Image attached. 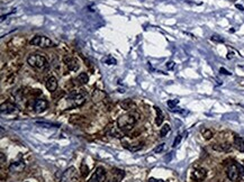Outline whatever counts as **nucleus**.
<instances>
[{
    "mask_svg": "<svg viewBox=\"0 0 244 182\" xmlns=\"http://www.w3.org/2000/svg\"><path fill=\"white\" fill-rule=\"evenodd\" d=\"M106 64H108V65H116L117 64V60L114 58L112 55H108V56H106V58L102 60Z\"/></svg>",
    "mask_w": 244,
    "mask_h": 182,
    "instance_id": "obj_20",
    "label": "nucleus"
},
{
    "mask_svg": "<svg viewBox=\"0 0 244 182\" xmlns=\"http://www.w3.org/2000/svg\"><path fill=\"white\" fill-rule=\"evenodd\" d=\"M46 89L49 90L50 92H54L56 89H57V80L54 76H50L49 79L46 80Z\"/></svg>",
    "mask_w": 244,
    "mask_h": 182,
    "instance_id": "obj_12",
    "label": "nucleus"
},
{
    "mask_svg": "<svg viewBox=\"0 0 244 182\" xmlns=\"http://www.w3.org/2000/svg\"><path fill=\"white\" fill-rule=\"evenodd\" d=\"M78 181V172L77 169L71 166V168L66 169L65 171L63 172L62 178L60 182H77Z\"/></svg>",
    "mask_w": 244,
    "mask_h": 182,
    "instance_id": "obj_5",
    "label": "nucleus"
},
{
    "mask_svg": "<svg viewBox=\"0 0 244 182\" xmlns=\"http://www.w3.org/2000/svg\"><path fill=\"white\" fill-rule=\"evenodd\" d=\"M31 45H34V46H39V47H42V48H47V47H52L53 45V42L50 39L49 37H46V36H35L31 42Z\"/></svg>",
    "mask_w": 244,
    "mask_h": 182,
    "instance_id": "obj_4",
    "label": "nucleus"
},
{
    "mask_svg": "<svg viewBox=\"0 0 244 182\" xmlns=\"http://www.w3.org/2000/svg\"><path fill=\"white\" fill-rule=\"evenodd\" d=\"M220 72L222 73V74H225V76H231L232 73L230 72V71H227L226 69H224V68H220Z\"/></svg>",
    "mask_w": 244,
    "mask_h": 182,
    "instance_id": "obj_29",
    "label": "nucleus"
},
{
    "mask_svg": "<svg viewBox=\"0 0 244 182\" xmlns=\"http://www.w3.org/2000/svg\"><path fill=\"white\" fill-rule=\"evenodd\" d=\"M226 174L227 178L230 179L231 181H237L241 176L244 175V168L241 164H237V163L233 162L227 166Z\"/></svg>",
    "mask_w": 244,
    "mask_h": 182,
    "instance_id": "obj_3",
    "label": "nucleus"
},
{
    "mask_svg": "<svg viewBox=\"0 0 244 182\" xmlns=\"http://www.w3.org/2000/svg\"><path fill=\"white\" fill-rule=\"evenodd\" d=\"M64 63L66 64V66L69 68V70L71 71H77L79 69V62H78L76 58H71V56H65L64 58Z\"/></svg>",
    "mask_w": 244,
    "mask_h": 182,
    "instance_id": "obj_9",
    "label": "nucleus"
},
{
    "mask_svg": "<svg viewBox=\"0 0 244 182\" xmlns=\"http://www.w3.org/2000/svg\"><path fill=\"white\" fill-rule=\"evenodd\" d=\"M206 174H207V172H206L205 169L202 168H198V169H195L191 173V179L192 181L195 182H201L204 179L206 178Z\"/></svg>",
    "mask_w": 244,
    "mask_h": 182,
    "instance_id": "obj_7",
    "label": "nucleus"
},
{
    "mask_svg": "<svg viewBox=\"0 0 244 182\" xmlns=\"http://www.w3.org/2000/svg\"><path fill=\"white\" fill-rule=\"evenodd\" d=\"M147 182H165L163 180H161V179H155V178H150L147 180Z\"/></svg>",
    "mask_w": 244,
    "mask_h": 182,
    "instance_id": "obj_30",
    "label": "nucleus"
},
{
    "mask_svg": "<svg viewBox=\"0 0 244 182\" xmlns=\"http://www.w3.org/2000/svg\"><path fill=\"white\" fill-rule=\"evenodd\" d=\"M69 98L71 99V101L74 102V106L79 107L81 105H83L84 101H86V97H84V93L81 92H72L69 96Z\"/></svg>",
    "mask_w": 244,
    "mask_h": 182,
    "instance_id": "obj_8",
    "label": "nucleus"
},
{
    "mask_svg": "<svg viewBox=\"0 0 244 182\" xmlns=\"http://www.w3.org/2000/svg\"><path fill=\"white\" fill-rule=\"evenodd\" d=\"M119 180H120V179H116V178H114V179H110V180H109L108 182H119Z\"/></svg>",
    "mask_w": 244,
    "mask_h": 182,
    "instance_id": "obj_32",
    "label": "nucleus"
},
{
    "mask_svg": "<svg viewBox=\"0 0 244 182\" xmlns=\"http://www.w3.org/2000/svg\"><path fill=\"white\" fill-rule=\"evenodd\" d=\"M77 80L79 81V83H81V84H87L88 81H89V76H88V74L86 72H82L78 76Z\"/></svg>",
    "mask_w": 244,
    "mask_h": 182,
    "instance_id": "obj_18",
    "label": "nucleus"
},
{
    "mask_svg": "<svg viewBox=\"0 0 244 182\" xmlns=\"http://www.w3.org/2000/svg\"><path fill=\"white\" fill-rule=\"evenodd\" d=\"M4 163H5V154L1 153V165H4Z\"/></svg>",
    "mask_w": 244,
    "mask_h": 182,
    "instance_id": "obj_31",
    "label": "nucleus"
},
{
    "mask_svg": "<svg viewBox=\"0 0 244 182\" xmlns=\"http://www.w3.org/2000/svg\"><path fill=\"white\" fill-rule=\"evenodd\" d=\"M236 8H237V9H240V10H243V9H244L242 5H236Z\"/></svg>",
    "mask_w": 244,
    "mask_h": 182,
    "instance_id": "obj_33",
    "label": "nucleus"
},
{
    "mask_svg": "<svg viewBox=\"0 0 244 182\" xmlns=\"http://www.w3.org/2000/svg\"><path fill=\"white\" fill-rule=\"evenodd\" d=\"M174 66H176V63H174L173 61H169V62L167 63V69L168 70H173Z\"/></svg>",
    "mask_w": 244,
    "mask_h": 182,
    "instance_id": "obj_28",
    "label": "nucleus"
},
{
    "mask_svg": "<svg viewBox=\"0 0 244 182\" xmlns=\"http://www.w3.org/2000/svg\"><path fill=\"white\" fill-rule=\"evenodd\" d=\"M212 41H214V42H218V43H223L224 42V39L222 37H220L218 35H213L212 36Z\"/></svg>",
    "mask_w": 244,
    "mask_h": 182,
    "instance_id": "obj_27",
    "label": "nucleus"
},
{
    "mask_svg": "<svg viewBox=\"0 0 244 182\" xmlns=\"http://www.w3.org/2000/svg\"><path fill=\"white\" fill-rule=\"evenodd\" d=\"M35 124L41 126V127L44 128H56L60 127L59 124H55V123H49V121H44V120H36Z\"/></svg>",
    "mask_w": 244,
    "mask_h": 182,
    "instance_id": "obj_13",
    "label": "nucleus"
},
{
    "mask_svg": "<svg viewBox=\"0 0 244 182\" xmlns=\"http://www.w3.org/2000/svg\"><path fill=\"white\" fill-rule=\"evenodd\" d=\"M49 103L45 99H37L34 103V110L36 113H42L47 108Z\"/></svg>",
    "mask_w": 244,
    "mask_h": 182,
    "instance_id": "obj_11",
    "label": "nucleus"
},
{
    "mask_svg": "<svg viewBox=\"0 0 244 182\" xmlns=\"http://www.w3.org/2000/svg\"><path fill=\"white\" fill-rule=\"evenodd\" d=\"M105 179H106V170L102 166H98L88 182H105Z\"/></svg>",
    "mask_w": 244,
    "mask_h": 182,
    "instance_id": "obj_6",
    "label": "nucleus"
},
{
    "mask_svg": "<svg viewBox=\"0 0 244 182\" xmlns=\"http://www.w3.org/2000/svg\"><path fill=\"white\" fill-rule=\"evenodd\" d=\"M234 147L244 153V141L240 136H234Z\"/></svg>",
    "mask_w": 244,
    "mask_h": 182,
    "instance_id": "obj_14",
    "label": "nucleus"
},
{
    "mask_svg": "<svg viewBox=\"0 0 244 182\" xmlns=\"http://www.w3.org/2000/svg\"><path fill=\"white\" fill-rule=\"evenodd\" d=\"M27 63L37 70H46L49 68L47 60L39 54H31L27 58Z\"/></svg>",
    "mask_w": 244,
    "mask_h": 182,
    "instance_id": "obj_2",
    "label": "nucleus"
},
{
    "mask_svg": "<svg viewBox=\"0 0 244 182\" xmlns=\"http://www.w3.org/2000/svg\"><path fill=\"white\" fill-rule=\"evenodd\" d=\"M80 172H81V174H82V176H87V175L89 174V168L87 166L86 163H82V164H81Z\"/></svg>",
    "mask_w": 244,
    "mask_h": 182,
    "instance_id": "obj_22",
    "label": "nucleus"
},
{
    "mask_svg": "<svg viewBox=\"0 0 244 182\" xmlns=\"http://www.w3.org/2000/svg\"><path fill=\"white\" fill-rule=\"evenodd\" d=\"M120 106H122L125 110H129L132 108V106H134V102H133L131 99H125L124 101L120 102Z\"/></svg>",
    "mask_w": 244,
    "mask_h": 182,
    "instance_id": "obj_19",
    "label": "nucleus"
},
{
    "mask_svg": "<svg viewBox=\"0 0 244 182\" xmlns=\"http://www.w3.org/2000/svg\"><path fill=\"white\" fill-rule=\"evenodd\" d=\"M233 58V56H232V53H228V54H227V58Z\"/></svg>",
    "mask_w": 244,
    "mask_h": 182,
    "instance_id": "obj_34",
    "label": "nucleus"
},
{
    "mask_svg": "<svg viewBox=\"0 0 244 182\" xmlns=\"http://www.w3.org/2000/svg\"><path fill=\"white\" fill-rule=\"evenodd\" d=\"M181 138H182L181 135H178V136L176 137V139H174L173 145H172V146H173V147H177V146H178V145L180 144V142H181Z\"/></svg>",
    "mask_w": 244,
    "mask_h": 182,
    "instance_id": "obj_26",
    "label": "nucleus"
},
{
    "mask_svg": "<svg viewBox=\"0 0 244 182\" xmlns=\"http://www.w3.org/2000/svg\"><path fill=\"white\" fill-rule=\"evenodd\" d=\"M15 109H16V108H15L14 105H11V103H9V102H6L1 105L0 111H1V113H14Z\"/></svg>",
    "mask_w": 244,
    "mask_h": 182,
    "instance_id": "obj_15",
    "label": "nucleus"
},
{
    "mask_svg": "<svg viewBox=\"0 0 244 182\" xmlns=\"http://www.w3.org/2000/svg\"><path fill=\"white\" fill-rule=\"evenodd\" d=\"M155 111H157V119H155V124L157 125V126H161L162 125V123H163V113H162V111H161V109L159 108V107H155Z\"/></svg>",
    "mask_w": 244,
    "mask_h": 182,
    "instance_id": "obj_16",
    "label": "nucleus"
},
{
    "mask_svg": "<svg viewBox=\"0 0 244 182\" xmlns=\"http://www.w3.org/2000/svg\"><path fill=\"white\" fill-rule=\"evenodd\" d=\"M240 68H241V69H242V70H244V66H240Z\"/></svg>",
    "mask_w": 244,
    "mask_h": 182,
    "instance_id": "obj_35",
    "label": "nucleus"
},
{
    "mask_svg": "<svg viewBox=\"0 0 244 182\" xmlns=\"http://www.w3.org/2000/svg\"><path fill=\"white\" fill-rule=\"evenodd\" d=\"M164 145L165 144H160V145H157V147L154 148L153 150V152L154 153H161V152H163V150H164Z\"/></svg>",
    "mask_w": 244,
    "mask_h": 182,
    "instance_id": "obj_25",
    "label": "nucleus"
},
{
    "mask_svg": "<svg viewBox=\"0 0 244 182\" xmlns=\"http://www.w3.org/2000/svg\"><path fill=\"white\" fill-rule=\"evenodd\" d=\"M214 150H216V151H220V152H228L231 151V146L230 144H217V145H214L213 146Z\"/></svg>",
    "mask_w": 244,
    "mask_h": 182,
    "instance_id": "obj_17",
    "label": "nucleus"
},
{
    "mask_svg": "<svg viewBox=\"0 0 244 182\" xmlns=\"http://www.w3.org/2000/svg\"><path fill=\"white\" fill-rule=\"evenodd\" d=\"M170 131H171L170 125H168V124L163 125V126L161 127V131H160V137H165V136H167V134Z\"/></svg>",
    "mask_w": 244,
    "mask_h": 182,
    "instance_id": "obj_21",
    "label": "nucleus"
},
{
    "mask_svg": "<svg viewBox=\"0 0 244 182\" xmlns=\"http://www.w3.org/2000/svg\"><path fill=\"white\" fill-rule=\"evenodd\" d=\"M137 116H136L135 113H125V115H122V116L119 117L118 119H117V125H118V127L122 129V131H129V129H132L135 124L137 123Z\"/></svg>",
    "mask_w": 244,
    "mask_h": 182,
    "instance_id": "obj_1",
    "label": "nucleus"
},
{
    "mask_svg": "<svg viewBox=\"0 0 244 182\" xmlns=\"http://www.w3.org/2000/svg\"><path fill=\"white\" fill-rule=\"evenodd\" d=\"M178 103H179V100L174 99V100H169V101L167 102V105H168V107H169L170 109H174V108H176V106H177Z\"/></svg>",
    "mask_w": 244,
    "mask_h": 182,
    "instance_id": "obj_24",
    "label": "nucleus"
},
{
    "mask_svg": "<svg viewBox=\"0 0 244 182\" xmlns=\"http://www.w3.org/2000/svg\"><path fill=\"white\" fill-rule=\"evenodd\" d=\"M25 169V162L23 160H19L17 162H13L9 166V170H10L13 173H19Z\"/></svg>",
    "mask_w": 244,
    "mask_h": 182,
    "instance_id": "obj_10",
    "label": "nucleus"
},
{
    "mask_svg": "<svg viewBox=\"0 0 244 182\" xmlns=\"http://www.w3.org/2000/svg\"><path fill=\"white\" fill-rule=\"evenodd\" d=\"M201 133H202V136H204V138H205V139H210V138L214 136L213 132L210 131V129H204Z\"/></svg>",
    "mask_w": 244,
    "mask_h": 182,
    "instance_id": "obj_23",
    "label": "nucleus"
}]
</instances>
